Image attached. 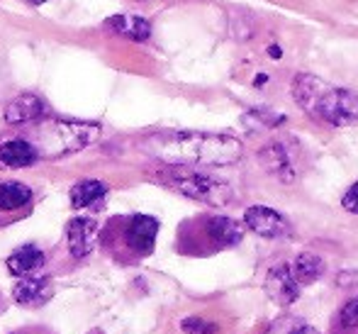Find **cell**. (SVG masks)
<instances>
[{"instance_id":"6da1fadb","label":"cell","mask_w":358,"mask_h":334,"mask_svg":"<svg viewBox=\"0 0 358 334\" xmlns=\"http://www.w3.org/2000/svg\"><path fill=\"white\" fill-rule=\"evenodd\" d=\"M144 151L169 166H231L241 159V141L213 132H159L144 139Z\"/></svg>"},{"instance_id":"7a4b0ae2","label":"cell","mask_w":358,"mask_h":334,"mask_svg":"<svg viewBox=\"0 0 358 334\" xmlns=\"http://www.w3.org/2000/svg\"><path fill=\"white\" fill-rule=\"evenodd\" d=\"M292 98L312 118L334 127L358 125V93L336 88L312 74H297L292 78Z\"/></svg>"},{"instance_id":"3957f363","label":"cell","mask_w":358,"mask_h":334,"mask_svg":"<svg viewBox=\"0 0 358 334\" xmlns=\"http://www.w3.org/2000/svg\"><path fill=\"white\" fill-rule=\"evenodd\" d=\"M100 137V125L95 123H73V120H47L34 130V146L37 156L57 159V156L76 154L90 146Z\"/></svg>"},{"instance_id":"277c9868","label":"cell","mask_w":358,"mask_h":334,"mask_svg":"<svg viewBox=\"0 0 358 334\" xmlns=\"http://www.w3.org/2000/svg\"><path fill=\"white\" fill-rule=\"evenodd\" d=\"M159 179L169 188L178 190L193 200L210 202V205H227L231 198V188L227 183L213 179V176L198 174L188 166H171L164 174H159Z\"/></svg>"},{"instance_id":"5b68a950","label":"cell","mask_w":358,"mask_h":334,"mask_svg":"<svg viewBox=\"0 0 358 334\" xmlns=\"http://www.w3.org/2000/svg\"><path fill=\"white\" fill-rule=\"evenodd\" d=\"M244 225L264 239H283L290 235V225L280 212L266 205H254L244 212Z\"/></svg>"},{"instance_id":"8992f818","label":"cell","mask_w":358,"mask_h":334,"mask_svg":"<svg viewBox=\"0 0 358 334\" xmlns=\"http://www.w3.org/2000/svg\"><path fill=\"white\" fill-rule=\"evenodd\" d=\"M100 225L93 217H73L66 225V242L73 259H85L98 244Z\"/></svg>"},{"instance_id":"52a82bcc","label":"cell","mask_w":358,"mask_h":334,"mask_svg":"<svg viewBox=\"0 0 358 334\" xmlns=\"http://www.w3.org/2000/svg\"><path fill=\"white\" fill-rule=\"evenodd\" d=\"M156 235H159V220L149 215H134L124 227V244L132 254L146 256L154 251Z\"/></svg>"},{"instance_id":"ba28073f","label":"cell","mask_w":358,"mask_h":334,"mask_svg":"<svg viewBox=\"0 0 358 334\" xmlns=\"http://www.w3.org/2000/svg\"><path fill=\"white\" fill-rule=\"evenodd\" d=\"M52 293H54L52 281H49L47 276H37V273H32V276H20L17 283L13 286L15 302H20V305H24V307L42 305V302H47L49 298H52Z\"/></svg>"},{"instance_id":"9c48e42d","label":"cell","mask_w":358,"mask_h":334,"mask_svg":"<svg viewBox=\"0 0 358 334\" xmlns=\"http://www.w3.org/2000/svg\"><path fill=\"white\" fill-rule=\"evenodd\" d=\"M266 293H268L278 305H292V302L297 300L300 286H297L290 266L278 264V266L271 268L268 276H266Z\"/></svg>"},{"instance_id":"30bf717a","label":"cell","mask_w":358,"mask_h":334,"mask_svg":"<svg viewBox=\"0 0 358 334\" xmlns=\"http://www.w3.org/2000/svg\"><path fill=\"white\" fill-rule=\"evenodd\" d=\"M259 159H261V164H264V169L268 171L271 176H275L280 183H292V181H295V166H292L290 154H287V149L283 144H271V146H266V149H261Z\"/></svg>"},{"instance_id":"8fae6325","label":"cell","mask_w":358,"mask_h":334,"mask_svg":"<svg viewBox=\"0 0 358 334\" xmlns=\"http://www.w3.org/2000/svg\"><path fill=\"white\" fill-rule=\"evenodd\" d=\"M42 115H44L42 98H37V95H32V93H24V95H17V98L5 108V123L29 125L42 118Z\"/></svg>"},{"instance_id":"7c38bea8","label":"cell","mask_w":358,"mask_h":334,"mask_svg":"<svg viewBox=\"0 0 358 334\" xmlns=\"http://www.w3.org/2000/svg\"><path fill=\"white\" fill-rule=\"evenodd\" d=\"M37 159V151L27 139H10L0 146V164L8 169H24V166H32Z\"/></svg>"},{"instance_id":"4fadbf2b","label":"cell","mask_w":358,"mask_h":334,"mask_svg":"<svg viewBox=\"0 0 358 334\" xmlns=\"http://www.w3.org/2000/svg\"><path fill=\"white\" fill-rule=\"evenodd\" d=\"M105 27L113 29L115 34L134 39V42H144L151 34V25L144 18H137V15H115V18L105 20Z\"/></svg>"},{"instance_id":"5bb4252c","label":"cell","mask_w":358,"mask_h":334,"mask_svg":"<svg viewBox=\"0 0 358 334\" xmlns=\"http://www.w3.org/2000/svg\"><path fill=\"white\" fill-rule=\"evenodd\" d=\"M42 266H44V251L32 244L20 246L17 251H13L8 256V271L13 276H32Z\"/></svg>"},{"instance_id":"9a60e30c","label":"cell","mask_w":358,"mask_h":334,"mask_svg":"<svg viewBox=\"0 0 358 334\" xmlns=\"http://www.w3.org/2000/svg\"><path fill=\"white\" fill-rule=\"evenodd\" d=\"M208 235L217 246H236L244 237V227L231 217H210Z\"/></svg>"},{"instance_id":"2e32d148","label":"cell","mask_w":358,"mask_h":334,"mask_svg":"<svg viewBox=\"0 0 358 334\" xmlns=\"http://www.w3.org/2000/svg\"><path fill=\"white\" fill-rule=\"evenodd\" d=\"M32 202V188L20 181H3L0 183V212H20Z\"/></svg>"},{"instance_id":"e0dca14e","label":"cell","mask_w":358,"mask_h":334,"mask_svg":"<svg viewBox=\"0 0 358 334\" xmlns=\"http://www.w3.org/2000/svg\"><path fill=\"white\" fill-rule=\"evenodd\" d=\"M324 268L327 266H324V259H322V256L312 254V251H305V254L297 256L295 266H292L290 271H292V276H295L297 286L302 288V286H312L315 281H320Z\"/></svg>"},{"instance_id":"ac0fdd59","label":"cell","mask_w":358,"mask_h":334,"mask_svg":"<svg viewBox=\"0 0 358 334\" xmlns=\"http://www.w3.org/2000/svg\"><path fill=\"white\" fill-rule=\"evenodd\" d=\"M108 193V186L103 181H95V179H85V181H78V183L71 188L69 198H71V205L76 210H83V207H90L95 205L103 195Z\"/></svg>"},{"instance_id":"d6986e66","label":"cell","mask_w":358,"mask_h":334,"mask_svg":"<svg viewBox=\"0 0 358 334\" xmlns=\"http://www.w3.org/2000/svg\"><path fill=\"white\" fill-rule=\"evenodd\" d=\"M264 334H320V330H315L310 322L297 315H283L271 322Z\"/></svg>"},{"instance_id":"ffe728a7","label":"cell","mask_w":358,"mask_h":334,"mask_svg":"<svg viewBox=\"0 0 358 334\" xmlns=\"http://www.w3.org/2000/svg\"><path fill=\"white\" fill-rule=\"evenodd\" d=\"M180 327H183V332H188V334H215L217 332V325L200 320V317H188V320L180 322Z\"/></svg>"},{"instance_id":"44dd1931","label":"cell","mask_w":358,"mask_h":334,"mask_svg":"<svg viewBox=\"0 0 358 334\" xmlns=\"http://www.w3.org/2000/svg\"><path fill=\"white\" fill-rule=\"evenodd\" d=\"M339 322L344 327H358V298H354V300H349L344 307H341L339 312Z\"/></svg>"},{"instance_id":"7402d4cb","label":"cell","mask_w":358,"mask_h":334,"mask_svg":"<svg viewBox=\"0 0 358 334\" xmlns=\"http://www.w3.org/2000/svg\"><path fill=\"white\" fill-rule=\"evenodd\" d=\"M341 205H344V210H349V212H354V215H358V181L344 193V198H341Z\"/></svg>"},{"instance_id":"603a6c76","label":"cell","mask_w":358,"mask_h":334,"mask_svg":"<svg viewBox=\"0 0 358 334\" xmlns=\"http://www.w3.org/2000/svg\"><path fill=\"white\" fill-rule=\"evenodd\" d=\"M268 54H271V57H273V59H280V54H283V52H280L278 44H273V47L268 49Z\"/></svg>"},{"instance_id":"cb8c5ba5","label":"cell","mask_w":358,"mask_h":334,"mask_svg":"<svg viewBox=\"0 0 358 334\" xmlns=\"http://www.w3.org/2000/svg\"><path fill=\"white\" fill-rule=\"evenodd\" d=\"M266 81H268V76H264V74H261V76H256V85H264Z\"/></svg>"},{"instance_id":"d4e9b609","label":"cell","mask_w":358,"mask_h":334,"mask_svg":"<svg viewBox=\"0 0 358 334\" xmlns=\"http://www.w3.org/2000/svg\"><path fill=\"white\" fill-rule=\"evenodd\" d=\"M32 5H42V3H47V0H29Z\"/></svg>"}]
</instances>
